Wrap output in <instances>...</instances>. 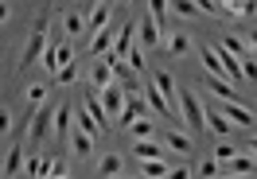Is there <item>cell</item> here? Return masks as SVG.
<instances>
[{"label":"cell","instance_id":"cell-1","mask_svg":"<svg viewBox=\"0 0 257 179\" xmlns=\"http://www.w3.org/2000/svg\"><path fill=\"white\" fill-rule=\"evenodd\" d=\"M176 109H179V117H183V125L191 129V136L207 129V121H203V105H199V98H195V90H176Z\"/></svg>","mask_w":257,"mask_h":179},{"label":"cell","instance_id":"cell-2","mask_svg":"<svg viewBox=\"0 0 257 179\" xmlns=\"http://www.w3.org/2000/svg\"><path fill=\"white\" fill-rule=\"evenodd\" d=\"M43 51H47V16L32 28L28 43H24V55H20V66H32L35 59H43Z\"/></svg>","mask_w":257,"mask_h":179},{"label":"cell","instance_id":"cell-3","mask_svg":"<svg viewBox=\"0 0 257 179\" xmlns=\"http://www.w3.org/2000/svg\"><path fill=\"white\" fill-rule=\"evenodd\" d=\"M125 86H117V82H113V86H105V90H101V105H105V117H109V121H121V109H125Z\"/></svg>","mask_w":257,"mask_h":179},{"label":"cell","instance_id":"cell-4","mask_svg":"<svg viewBox=\"0 0 257 179\" xmlns=\"http://www.w3.org/2000/svg\"><path fill=\"white\" fill-rule=\"evenodd\" d=\"M51 129H55V109H35L32 125H28V140H32V144H39Z\"/></svg>","mask_w":257,"mask_h":179},{"label":"cell","instance_id":"cell-5","mask_svg":"<svg viewBox=\"0 0 257 179\" xmlns=\"http://www.w3.org/2000/svg\"><path fill=\"white\" fill-rule=\"evenodd\" d=\"M137 43H141V47H148V51H152V47H160V43H164V32L156 28V20H152V16L137 20Z\"/></svg>","mask_w":257,"mask_h":179},{"label":"cell","instance_id":"cell-6","mask_svg":"<svg viewBox=\"0 0 257 179\" xmlns=\"http://www.w3.org/2000/svg\"><path fill=\"white\" fill-rule=\"evenodd\" d=\"M160 144L168 148V152H179V156H187V152L195 148V140L187 136V132H179V129H168V132L160 136Z\"/></svg>","mask_w":257,"mask_h":179},{"label":"cell","instance_id":"cell-7","mask_svg":"<svg viewBox=\"0 0 257 179\" xmlns=\"http://www.w3.org/2000/svg\"><path fill=\"white\" fill-rule=\"evenodd\" d=\"M125 171V156H117V152H105L101 163H97V179H117Z\"/></svg>","mask_w":257,"mask_h":179},{"label":"cell","instance_id":"cell-8","mask_svg":"<svg viewBox=\"0 0 257 179\" xmlns=\"http://www.w3.org/2000/svg\"><path fill=\"white\" fill-rule=\"evenodd\" d=\"M218 113L230 121V125H253V113L245 109V105H238V101H222V109Z\"/></svg>","mask_w":257,"mask_h":179},{"label":"cell","instance_id":"cell-9","mask_svg":"<svg viewBox=\"0 0 257 179\" xmlns=\"http://www.w3.org/2000/svg\"><path fill=\"white\" fill-rule=\"evenodd\" d=\"M90 86L94 90H105V86H113V70L105 59H94V66H90Z\"/></svg>","mask_w":257,"mask_h":179},{"label":"cell","instance_id":"cell-10","mask_svg":"<svg viewBox=\"0 0 257 179\" xmlns=\"http://www.w3.org/2000/svg\"><path fill=\"white\" fill-rule=\"evenodd\" d=\"M253 156H230V160L222 163V175H249L253 171Z\"/></svg>","mask_w":257,"mask_h":179},{"label":"cell","instance_id":"cell-11","mask_svg":"<svg viewBox=\"0 0 257 179\" xmlns=\"http://www.w3.org/2000/svg\"><path fill=\"white\" fill-rule=\"evenodd\" d=\"M203 121H207V129L214 132V136H222V140H226V132L234 129V125H230V121H226L218 109H203Z\"/></svg>","mask_w":257,"mask_h":179},{"label":"cell","instance_id":"cell-12","mask_svg":"<svg viewBox=\"0 0 257 179\" xmlns=\"http://www.w3.org/2000/svg\"><path fill=\"white\" fill-rule=\"evenodd\" d=\"M109 51H113V32H109V28L94 32V39H90V55H94V59H101V55H109Z\"/></svg>","mask_w":257,"mask_h":179},{"label":"cell","instance_id":"cell-13","mask_svg":"<svg viewBox=\"0 0 257 179\" xmlns=\"http://www.w3.org/2000/svg\"><path fill=\"white\" fill-rule=\"evenodd\" d=\"M164 152H168V148L156 144V140H137V144H133V156H137V160H160Z\"/></svg>","mask_w":257,"mask_h":179},{"label":"cell","instance_id":"cell-14","mask_svg":"<svg viewBox=\"0 0 257 179\" xmlns=\"http://www.w3.org/2000/svg\"><path fill=\"white\" fill-rule=\"evenodd\" d=\"M218 51H226V55H234V59H245V55H253V51L245 47V39H238V35H222V43H214Z\"/></svg>","mask_w":257,"mask_h":179},{"label":"cell","instance_id":"cell-15","mask_svg":"<svg viewBox=\"0 0 257 179\" xmlns=\"http://www.w3.org/2000/svg\"><path fill=\"white\" fill-rule=\"evenodd\" d=\"M152 86H156V90H160L172 105H176V82H172V74H168V70H156V74H152ZM176 113H179V109H176Z\"/></svg>","mask_w":257,"mask_h":179},{"label":"cell","instance_id":"cell-16","mask_svg":"<svg viewBox=\"0 0 257 179\" xmlns=\"http://www.w3.org/2000/svg\"><path fill=\"white\" fill-rule=\"evenodd\" d=\"M20 167H24V148H12L8 160H4V167H0V179H16Z\"/></svg>","mask_w":257,"mask_h":179},{"label":"cell","instance_id":"cell-17","mask_svg":"<svg viewBox=\"0 0 257 179\" xmlns=\"http://www.w3.org/2000/svg\"><path fill=\"white\" fill-rule=\"evenodd\" d=\"M164 47H168V55H187V51H191V39L183 32H172V35H164Z\"/></svg>","mask_w":257,"mask_h":179},{"label":"cell","instance_id":"cell-18","mask_svg":"<svg viewBox=\"0 0 257 179\" xmlns=\"http://www.w3.org/2000/svg\"><path fill=\"white\" fill-rule=\"evenodd\" d=\"M86 113H90L97 125L105 129V121H109V117H105V105H101V98H97V90H90V94H86Z\"/></svg>","mask_w":257,"mask_h":179},{"label":"cell","instance_id":"cell-19","mask_svg":"<svg viewBox=\"0 0 257 179\" xmlns=\"http://www.w3.org/2000/svg\"><path fill=\"white\" fill-rule=\"evenodd\" d=\"M145 113H148V109H145V101L128 94V98H125V109H121V121H125V125H133L137 117H145Z\"/></svg>","mask_w":257,"mask_h":179},{"label":"cell","instance_id":"cell-20","mask_svg":"<svg viewBox=\"0 0 257 179\" xmlns=\"http://www.w3.org/2000/svg\"><path fill=\"white\" fill-rule=\"evenodd\" d=\"M168 171H172V167L164 163V156H160V160H141V175H145V179H164Z\"/></svg>","mask_w":257,"mask_h":179},{"label":"cell","instance_id":"cell-21","mask_svg":"<svg viewBox=\"0 0 257 179\" xmlns=\"http://www.w3.org/2000/svg\"><path fill=\"white\" fill-rule=\"evenodd\" d=\"M222 12H230V16H253V12H257V0H226Z\"/></svg>","mask_w":257,"mask_h":179},{"label":"cell","instance_id":"cell-22","mask_svg":"<svg viewBox=\"0 0 257 179\" xmlns=\"http://www.w3.org/2000/svg\"><path fill=\"white\" fill-rule=\"evenodd\" d=\"M148 16L156 20V28H168V0H148Z\"/></svg>","mask_w":257,"mask_h":179},{"label":"cell","instance_id":"cell-23","mask_svg":"<svg viewBox=\"0 0 257 179\" xmlns=\"http://www.w3.org/2000/svg\"><path fill=\"white\" fill-rule=\"evenodd\" d=\"M207 90H214V94H218L222 101H234V98H238V90H234V86H230L226 78H210V82H207Z\"/></svg>","mask_w":257,"mask_h":179},{"label":"cell","instance_id":"cell-24","mask_svg":"<svg viewBox=\"0 0 257 179\" xmlns=\"http://www.w3.org/2000/svg\"><path fill=\"white\" fill-rule=\"evenodd\" d=\"M70 113H74V109H70L66 101L55 109V132H59V136H66V132H70Z\"/></svg>","mask_w":257,"mask_h":179},{"label":"cell","instance_id":"cell-25","mask_svg":"<svg viewBox=\"0 0 257 179\" xmlns=\"http://www.w3.org/2000/svg\"><path fill=\"white\" fill-rule=\"evenodd\" d=\"M105 24H109V8H105V4H97L94 12H90V20H86V28H90V32H101Z\"/></svg>","mask_w":257,"mask_h":179},{"label":"cell","instance_id":"cell-26","mask_svg":"<svg viewBox=\"0 0 257 179\" xmlns=\"http://www.w3.org/2000/svg\"><path fill=\"white\" fill-rule=\"evenodd\" d=\"M128 129H133V136H137V140H152V136H156V125H152V121H145V117H137Z\"/></svg>","mask_w":257,"mask_h":179},{"label":"cell","instance_id":"cell-27","mask_svg":"<svg viewBox=\"0 0 257 179\" xmlns=\"http://www.w3.org/2000/svg\"><path fill=\"white\" fill-rule=\"evenodd\" d=\"M74 117H78V132H86V136H97V132H101V125H97L94 117L86 113V105H82V109H78Z\"/></svg>","mask_w":257,"mask_h":179},{"label":"cell","instance_id":"cell-28","mask_svg":"<svg viewBox=\"0 0 257 179\" xmlns=\"http://www.w3.org/2000/svg\"><path fill=\"white\" fill-rule=\"evenodd\" d=\"M55 78H59V86H74V82H78V66H74V63L59 66V70H55Z\"/></svg>","mask_w":257,"mask_h":179},{"label":"cell","instance_id":"cell-29","mask_svg":"<svg viewBox=\"0 0 257 179\" xmlns=\"http://www.w3.org/2000/svg\"><path fill=\"white\" fill-rule=\"evenodd\" d=\"M172 12H176L179 20H195L199 8H195V0H172Z\"/></svg>","mask_w":257,"mask_h":179},{"label":"cell","instance_id":"cell-30","mask_svg":"<svg viewBox=\"0 0 257 179\" xmlns=\"http://www.w3.org/2000/svg\"><path fill=\"white\" fill-rule=\"evenodd\" d=\"M63 28H66V35H82V32H86V20H82L78 12H66Z\"/></svg>","mask_w":257,"mask_h":179},{"label":"cell","instance_id":"cell-31","mask_svg":"<svg viewBox=\"0 0 257 179\" xmlns=\"http://www.w3.org/2000/svg\"><path fill=\"white\" fill-rule=\"evenodd\" d=\"M70 144H74V152H78V156H86V152H94V136L74 132V136H70Z\"/></svg>","mask_w":257,"mask_h":179},{"label":"cell","instance_id":"cell-32","mask_svg":"<svg viewBox=\"0 0 257 179\" xmlns=\"http://www.w3.org/2000/svg\"><path fill=\"white\" fill-rule=\"evenodd\" d=\"M199 175H203V179H218V175H222V163L210 156V160H203V163H199Z\"/></svg>","mask_w":257,"mask_h":179},{"label":"cell","instance_id":"cell-33","mask_svg":"<svg viewBox=\"0 0 257 179\" xmlns=\"http://www.w3.org/2000/svg\"><path fill=\"white\" fill-rule=\"evenodd\" d=\"M238 63H241V78L257 86V59H253V55H245V59H238Z\"/></svg>","mask_w":257,"mask_h":179},{"label":"cell","instance_id":"cell-34","mask_svg":"<svg viewBox=\"0 0 257 179\" xmlns=\"http://www.w3.org/2000/svg\"><path fill=\"white\" fill-rule=\"evenodd\" d=\"M24 94H28V105H43V101H47V86H28V90H24Z\"/></svg>","mask_w":257,"mask_h":179},{"label":"cell","instance_id":"cell-35","mask_svg":"<svg viewBox=\"0 0 257 179\" xmlns=\"http://www.w3.org/2000/svg\"><path fill=\"white\" fill-rule=\"evenodd\" d=\"M230 156H238V148H234V144H226V140H222V144L214 148V160H218V163H226Z\"/></svg>","mask_w":257,"mask_h":179},{"label":"cell","instance_id":"cell-36","mask_svg":"<svg viewBox=\"0 0 257 179\" xmlns=\"http://www.w3.org/2000/svg\"><path fill=\"white\" fill-rule=\"evenodd\" d=\"M195 8H199V12H207V16H218V12H222L214 0H195Z\"/></svg>","mask_w":257,"mask_h":179},{"label":"cell","instance_id":"cell-37","mask_svg":"<svg viewBox=\"0 0 257 179\" xmlns=\"http://www.w3.org/2000/svg\"><path fill=\"white\" fill-rule=\"evenodd\" d=\"M8 129H12V113H8V109H0V136H4Z\"/></svg>","mask_w":257,"mask_h":179},{"label":"cell","instance_id":"cell-38","mask_svg":"<svg viewBox=\"0 0 257 179\" xmlns=\"http://www.w3.org/2000/svg\"><path fill=\"white\" fill-rule=\"evenodd\" d=\"M164 179H191V167H176V171H168Z\"/></svg>","mask_w":257,"mask_h":179},{"label":"cell","instance_id":"cell-39","mask_svg":"<svg viewBox=\"0 0 257 179\" xmlns=\"http://www.w3.org/2000/svg\"><path fill=\"white\" fill-rule=\"evenodd\" d=\"M245 47L257 51V28H249V35H245Z\"/></svg>","mask_w":257,"mask_h":179},{"label":"cell","instance_id":"cell-40","mask_svg":"<svg viewBox=\"0 0 257 179\" xmlns=\"http://www.w3.org/2000/svg\"><path fill=\"white\" fill-rule=\"evenodd\" d=\"M245 152H249V156H253V160H257V136H253V140H249V148H245Z\"/></svg>","mask_w":257,"mask_h":179},{"label":"cell","instance_id":"cell-41","mask_svg":"<svg viewBox=\"0 0 257 179\" xmlns=\"http://www.w3.org/2000/svg\"><path fill=\"white\" fill-rule=\"evenodd\" d=\"M4 20H8V4L0 0V24H4Z\"/></svg>","mask_w":257,"mask_h":179},{"label":"cell","instance_id":"cell-42","mask_svg":"<svg viewBox=\"0 0 257 179\" xmlns=\"http://www.w3.org/2000/svg\"><path fill=\"white\" fill-rule=\"evenodd\" d=\"M51 179H66V171H55V175H51Z\"/></svg>","mask_w":257,"mask_h":179},{"label":"cell","instance_id":"cell-43","mask_svg":"<svg viewBox=\"0 0 257 179\" xmlns=\"http://www.w3.org/2000/svg\"><path fill=\"white\" fill-rule=\"evenodd\" d=\"M214 4H218V8H222V4H226V0H214Z\"/></svg>","mask_w":257,"mask_h":179},{"label":"cell","instance_id":"cell-44","mask_svg":"<svg viewBox=\"0 0 257 179\" xmlns=\"http://www.w3.org/2000/svg\"><path fill=\"white\" fill-rule=\"evenodd\" d=\"M121 4H133V0H121Z\"/></svg>","mask_w":257,"mask_h":179},{"label":"cell","instance_id":"cell-45","mask_svg":"<svg viewBox=\"0 0 257 179\" xmlns=\"http://www.w3.org/2000/svg\"><path fill=\"white\" fill-rule=\"evenodd\" d=\"M117 179H128V175H117Z\"/></svg>","mask_w":257,"mask_h":179}]
</instances>
